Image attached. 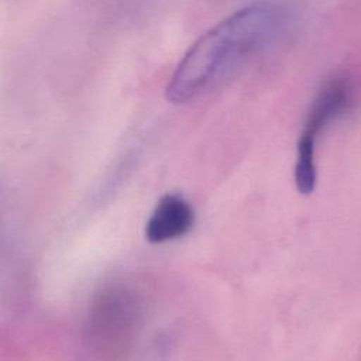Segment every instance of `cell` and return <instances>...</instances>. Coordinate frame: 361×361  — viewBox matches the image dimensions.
<instances>
[{"instance_id":"obj_1","label":"cell","mask_w":361,"mask_h":361,"mask_svg":"<svg viewBox=\"0 0 361 361\" xmlns=\"http://www.w3.org/2000/svg\"><path fill=\"white\" fill-rule=\"evenodd\" d=\"M290 8L279 0H255L202 34L185 52L166 85L173 103L193 100L274 41L289 24Z\"/></svg>"},{"instance_id":"obj_4","label":"cell","mask_w":361,"mask_h":361,"mask_svg":"<svg viewBox=\"0 0 361 361\" xmlns=\"http://www.w3.org/2000/svg\"><path fill=\"white\" fill-rule=\"evenodd\" d=\"M353 90L348 82L334 80L329 83L313 102L303 131L317 134L333 120L341 116L351 104Z\"/></svg>"},{"instance_id":"obj_5","label":"cell","mask_w":361,"mask_h":361,"mask_svg":"<svg viewBox=\"0 0 361 361\" xmlns=\"http://www.w3.org/2000/svg\"><path fill=\"white\" fill-rule=\"evenodd\" d=\"M316 137L307 131H302L298 141V158L295 165V183L302 195H309L316 186V164H314Z\"/></svg>"},{"instance_id":"obj_3","label":"cell","mask_w":361,"mask_h":361,"mask_svg":"<svg viewBox=\"0 0 361 361\" xmlns=\"http://www.w3.org/2000/svg\"><path fill=\"white\" fill-rule=\"evenodd\" d=\"M195 223L192 206L179 195L169 193L161 197L145 226V238L152 243H165L188 234Z\"/></svg>"},{"instance_id":"obj_2","label":"cell","mask_w":361,"mask_h":361,"mask_svg":"<svg viewBox=\"0 0 361 361\" xmlns=\"http://www.w3.org/2000/svg\"><path fill=\"white\" fill-rule=\"evenodd\" d=\"M137 323V306L128 293L110 290L103 293L92 310V334L99 343L121 348Z\"/></svg>"}]
</instances>
